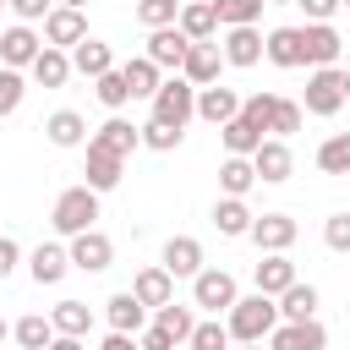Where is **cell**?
I'll list each match as a JSON object with an SVG mask.
<instances>
[{
	"instance_id": "cell-46",
	"label": "cell",
	"mask_w": 350,
	"mask_h": 350,
	"mask_svg": "<svg viewBox=\"0 0 350 350\" xmlns=\"http://www.w3.org/2000/svg\"><path fill=\"white\" fill-rule=\"evenodd\" d=\"M323 241H328V252H350V213H328L323 219Z\"/></svg>"
},
{
	"instance_id": "cell-59",
	"label": "cell",
	"mask_w": 350,
	"mask_h": 350,
	"mask_svg": "<svg viewBox=\"0 0 350 350\" xmlns=\"http://www.w3.org/2000/svg\"><path fill=\"white\" fill-rule=\"evenodd\" d=\"M0 11H5V0H0Z\"/></svg>"
},
{
	"instance_id": "cell-49",
	"label": "cell",
	"mask_w": 350,
	"mask_h": 350,
	"mask_svg": "<svg viewBox=\"0 0 350 350\" xmlns=\"http://www.w3.org/2000/svg\"><path fill=\"white\" fill-rule=\"evenodd\" d=\"M301 11H306V22H334V11H339V0H295Z\"/></svg>"
},
{
	"instance_id": "cell-1",
	"label": "cell",
	"mask_w": 350,
	"mask_h": 350,
	"mask_svg": "<svg viewBox=\"0 0 350 350\" xmlns=\"http://www.w3.org/2000/svg\"><path fill=\"white\" fill-rule=\"evenodd\" d=\"M273 323H279V306H273V295H262V290L235 295V306L224 312V328H230V339H235V345L268 339V334H273Z\"/></svg>"
},
{
	"instance_id": "cell-15",
	"label": "cell",
	"mask_w": 350,
	"mask_h": 350,
	"mask_svg": "<svg viewBox=\"0 0 350 350\" xmlns=\"http://www.w3.org/2000/svg\"><path fill=\"white\" fill-rule=\"evenodd\" d=\"M82 38H88V16H82L77 5H55V11L44 16V44L71 49V44H82Z\"/></svg>"
},
{
	"instance_id": "cell-54",
	"label": "cell",
	"mask_w": 350,
	"mask_h": 350,
	"mask_svg": "<svg viewBox=\"0 0 350 350\" xmlns=\"http://www.w3.org/2000/svg\"><path fill=\"white\" fill-rule=\"evenodd\" d=\"M339 71H345V104H350V66H339Z\"/></svg>"
},
{
	"instance_id": "cell-7",
	"label": "cell",
	"mask_w": 350,
	"mask_h": 350,
	"mask_svg": "<svg viewBox=\"0 0 350 350\" xmlns=\"http://www.w3.org/2000/svg\"><path fill=\"white\" fill-rule=\"evenodd\" d=\"M38 49H44V33H38L33 22H11V27L0 33V66H11V71H27Z\"/></svg>"
},
{
	"instance_id": "cell-36",
	"label": "cell",
	"mask_w": 350,
	"mask_h": 350,
	"mask_svg": "<svg viewBox=\"0 0 350 350\" xmlns=\"http://www.w3.org/2000/svg\"><path fill=\"white\" fill-rule=\"evenodd\" d=\"M11 339H16L22 350H44V345L55 339V323H49L44 312H27V317H16V323H11Z\"/></svg>"
},
{
	"instance_id": "cell-19",
	"label": "cell",
	"mask_w": 350,
	"mask_h": 350,
	"mask_svg": "<svg viewBox=\"0 0 350 350\" xmlns=\"http://www.w3.org/2000/svg\"><path fill=\"white\" fill-rule=\"evenodd\" d=\"M104 317H109V328H115V334H142L153 312H148V306H142L131 290H115V295L104 301Z\"/></svg>"
},
{
	"instance_id": "cell-3",
	"label": "cell",
	"mask_w": 350,
	"mask_h": 350,
	"mask_svg": "<svg viewBox=\"0 0 350 350\" xmlns=\"http://www.w3.org/2000/svg\"><path fill=\"white\" fill-rule=\"evenodd\" d=\"M153 120H170V126H186V120H197V88L175 71V77H164L159 88H153Z\"/></svg>"
},
{
	"instance_id": "cell-35",
	"label": "cell",
	"mask_w": 350,
	"mask_h": 350,
	"mask_svg": "<svg viewBox=\"0 0 350 350\" xmlns=\"http://www.w3.org/2000/svg\"><path fill=\"white\" fill-rule=\"evenodd\" d=\"M93 93H98V104H104L109 115H120V109L131 104V88H126V71H120V66H109L104 77H93Z\"/></svg>"
},
{
	"instance_id": "cell-21",
	"label": "cell",
	"mask_w": 350,
	"mask_h": 350,
	"mask_svg": "<svg viewBox=\"0 0 350 350\" xmlns=\"http://www.w3.org/2000/svg\"><path fill=\"white\" fill-rule=\"evenodd\" d=\"M219 66H224V55H219V44L208 38V44H191V49H186L180 77H186L191 88H208V82H219Z\"/></svg>"
},
{
	"instance_id": "cell-53",
	"label": "cell",
	"mask_w": 350,
	"mask_h": 350,
	"mask_svg": "<svg viewBox=\"0 0 350 350\" xmlns=\"http://www.w3.org/2000/svg\"><path fill=\"white\" fill-rule=\"evenodd\" d=\"M5 339H11V323H5V317H0V345H5Z\"/></svg>"
},
{
	"instance_id": "cell-18",
	"label": "cell",
	"mask_w": 350,
	"mask_h": 350,
	"mask_svg": "<svg viewBox=\"0 0 350 350\" xmlns=\"http://www.w3.org/2000/svg\"><path fill=\"white\" fill-rule=\"evenodd\" d=\"M262 60H273L279 71L306 66V55H301V27H268V33H262Z\"/></svg>"
},
{
	"instance_id": "cell-29",
	"label": "cell",
	"mask_w": 350,
	"mask_h": 350,
	"mask_svg": "<svg viewBox=\"0 0 350 350\" xmlns=\"http://www.w3.org/2000/svg\"><path fill=\"white\" fill-rule=\"evenodd\" d=\"M273 306H279V323H301V317H317V284H290V290H279L273 295Z\"/></svg>"
},
{
	"instance_id": "cell-47",
	"label": "cell",
	"mask_w": 350,
	"mask_h": 350,
	"mask_svg": "<svg viewBox=\"0 0 350 350\" xmlns=\"http://www.w3.org/2000/svg\"><path fill=\"white\" fill-rule=\"evenodd\" d=\"M5 5L16 11V22H44L55 11V0H5Z\"/></svg>"
},
{
	"instance_id": "cell-5",
	"label": "cell",
	"mask_w": 350,
	"mask_h": 350,
	"mask_svg": "<svg viewBox=\"0 0 350 350\" xmlns=\"http://www.w3.org/2000/svg\"><path fill=\"white\" fill-rule=\"evenodd\" d=\"M235 273H224V268H197L191 273V306H202V312H230L235 306Z\"/></svg>"
},
{
	"instance_id": "cell-28",
	"label": "cell",
	"mask_w": 350,
	"mask_h": 350,
	"mask_svg": "<svg viewBox=\"0 0 350 350\" xmlns=\"http://www.w3.org/2000/svg\"><path fill=\"white\" fill-rule=\"evenodd\" d=\"M252 219H257V213L246 208V197H219V202H213V230L230 235V241H241V235L252 230Z\"/></svg>"
},
{
	"instance_id": "cell-12",
	"label": "cell",
	"mask_w": 350,
	"mask_h": 350,
	"mask_svg": "<svg viewBox=\"0 0 350 350\" xmlns=\"http://www.w3.org/2000/svg\"><path fill=\"white\" fill-rule=\"evenodd\" d=\"M186 49H191V38H186V33L170 22V27H153V33H148V49H142V55H148L159 71H180Z\"/></svg>"
},
{
	"instance_id": "cell-39",
	"label": "cell",
	"mask_w": 350,
	"mask_h": 350,
	"mask_svg": "<svg viewBox=\"0 0 350 350\" xmlns=\"http://www.w3.org/2000/svg\"><path fill=\"white\" fill-rule=\"evenodd\" d=\"M317 170H323V175H350V131H334V137L317 148Z\"/></svg>"
},
{
	"instance_id": "cell-22",
	"label": "cell",
	"mask_w": 350,
	"mask_h": 350,
	"mask_svg": "<svg viewBox=\"0 0 350 350\" xmlns=\"http://www.w3.org/2000/svg\"><path fill=\"white\" fill-rule=\"evenodd\" d=\"M27 77H33L38 88H66V82H71V49H55V44H44V49L33 55Z\"/></svg>"
},
{
	"instance_id": "cell-44",
	"label": "cell",
	"mask_w": 350,
	"mask_h": 350,
	"mask_svg": "<svg viewBox=\"0 0 350 350\" xmlns=\"http://www.w3.org/2000/svg\"><path fill=\"white\" fill-rule=\"evenodd\" d=\"M22 98H27V77L11 71V66H0V115H16Z\"/></svg>"
},
{
	"instance_id": "cell-55",
	"label": "cell",
	"mask_w": 350,
	"mask_h": 350,
	"mask_svg": "<svg viewBox=\"0 0 350 350\" xmlns=\"http://www.w3.org/2000/svg\"><path fill=\"white\" fill-rule=\"evenodd\" d=\"M55 5H77V11H82V5H88V0H55Z\"/></svg>"
},
{
	"instance_id": "cell-34",
	"label": "cell",
	"mask_w": 350,
	"mask_h": 350,
	"mask_svg": "<svg viewBox=\"0 0 350 350\" xmlns=\"http://www.w3.org/2000/svg\"><path fill=\"white\" fill-rule=\"evenodd\" d=\"M120 71H126V88H131V98H153V88L164 82V71H159L148 55H131Z\"/></svg>"
},
{
	"instance_id": "cell-24",
	"label": "cell",
	"mask_w": 350,
	"mask_h": 350,
	"mask_svg": "<svg viewBox=\"0 0 350 350\" xmlns=\"http://www.w3.org/2000/svg\"><path fill=\"white\" fill-rule=\"evenodd\" d=\"M82 175H88L82 186H93V191L104 197V191H115V186H120L126 159H115V153H104V148H93V142H88V164H82Z\"/></svg>"
},
{
	"instance_id": "cell-56",
	"label": "cell",
	"mask_w": 350,
	"mask_h": 350,
	"mask_svg": "<svg viewBox=\"0 0 350 350\" xmlns=\"http://www.w3.org/2000/svg\"><path fill=\"white\" fill-rule=\"evenodd\" d=\"M262 5H295V0H262Z\"/></svg>"
},
{
	"instance_id": "cell-4",
	"label": "cell",
	"mask_w": 350,
	"mask_h": 350,
	"mask_svg": "<svg viewBox=\"0 0 350 350\" xmlns=\"http://www.w3.org/2000/svg\"><path fill=\"white\" fill-rule=\"evenodd\" d=\"M301 109L306 115H339L345 109V71L339 66H312L306 93H301Z\"/></svg>"
},
{
	"instance_id": "cell-11",
	"label": "cell",
	"mask_w": 350,
	"mask_h": 350,
	"mask_svg": "<svg viewBox=\"0 0 350 350\" xmlns=\"http://www.w3.org/2000/svg\"><path fill=\"white\" fill-rule=\"evenodd\" d=\"M252 170H257V180H268V186L290 180V170H295L290 142H284V137H262V142H257V153H252Z\"/></svg>"
},
{
	"instance_id": "cell-57",
	"label": "cell",
	"mask_w": 350,
	"mask_h": 350,
	"mask_svg": "<svg viewBox=\"0 0 350 350\" xmlns=\"http://www.w3.org/2000/svg\"><path fill=\"white\" fill-rule=\"evenodd\" d=\"M241 350H262V339H252V345H241Z\"/></svg>"
},
{
	"instance_id": "cell-6",
	"label": "cell",
	"mask_w": 350,
	"mask_h": 350,
	"mask_svg": "<svg viewBox=\"0 0 350 350\" xmlns=\"http://www.w3.org/2000/svg\"><path fill=\"white\" fill-rule=\"evenodd\" d=\"M66 252H71V268H82V273H104L109 262H115V241L93 224V230H82V235H71L66 241Z\"/></svg>"
},
{
	"instance_id": "cell-45",
	"label": "cell",
	"mask_w": 350,
	"mask_h": 350,
	"mask_svg": "<svg viewBox=\"0 0 350 350\" xmlns=\"http://www.w3.org/2000/svg\"><path fill=\"white\" fill-rule=\"evenodd\" d=\"M268 115H273V93H246L241 98V120H252L257 131H268Z\"/></svg>"
},
{
	"instance_id": "cell-58",
	"label": "cell",
	"mask_w": 350,
	"mask_h": 350,
	"mask_svg": "<svg viewBox=\"0 0 350 350\" xmlns=\"http://www.w3.org/2000/svg\"><path fill=\"white\" fill-rule=\"evenodd\" d=\"M339 5H345V11H350V0H339Z\"/></svg>"
},
{
	"instance_id": "cell-17",
	"label": "cell",
	"mask_w": 350,
	"mask_h": 350,
	"mask_svg": "<svg viewBox=\"0 0 350 350\" xmlns=\"http://www.w3.org/2000/svg\"><path fill=\"white\" fill-rule=\"evenodd\" d=\"M159 268H164L170 279H191V273L202 268V241H197V235H170Z\"/></svg>"
},
{
	"instance_id": "cell-8",
	"label": "cell",
	"mask_w": 350,
	"mask_h": 350,
	"mask_svg": "<svg viewBox=\"0 0 350 350\" xmlns=\"http://www.w3.org/2000/svg\"><path fill=\"white\" fill-rule=\"evenodd\" d=\"M295 235H301V224H295L290 213H257L252 230H246V241H252L257 252H290Z\"/></svg>"
},
{
	"instance_id": "cell-30",
	"label": "cell",
	"mask_w": 350,
	"mask_h": 350,
	"mask_svg": "<svg viewBox=\"0 0 350 350\" xmlns=\"http://www.w3.org/2000/svg\"><path fill=\"white\" fill-rule=\"evenodd\" d=\"M44 137H49L55 148H82V142H88V120H82L77 109H55V115L44 120Z\"/></svg>"
},
{
	"instance_id": "cell-38",
	"label": "cell",
	"mask_w": 350,
	"mask_h": 350,
	"mask_svg": "<svg viewBox=\"0 0 350 350\" xmlns=\"http://www.w3.org/2000/svg\"><path fill=\"white\" fill-rule=\"evenodd\" d=\"M153 323H159L164 334H175V345H186V334L197 328L191 306H180V301H164V306H153Z\"/></svg>"
},
{
	"instance_id": "cell-32",
	"label": "cell",
	"mask_w": 350,
	"mask_h": 350,
	"mask_svg": "<svg viewBox=\"0 0 350 350\" xmlns=\"http://www.w3.org/2000/svg\"><path fill=\"white\" fill-rule=\"evenodd\" d=\"M257 186V170H252V159H241V153H224V164H219V191L224 197H246Z\"/></svg>"
},
{
	"instance_id": "cell-2",
	"label": "cell",
	"mask_w": 350,
	"mask_h": 350,
	"mask_svg": "<svg viewBox=\"0 0 350 350\" xmlns=\"http://www.w3.org/2000/svg\"><path fill=\"white\" fill-rule=\"evenodd\" d=\"M93 219H98V191L93 186H66L60 197H55V208H49V224H55V235H82V230H93Z\"/></svg>"
},
{
	"instance_id": "cell-10",
	"label": "cell",
	"mask_w": 350,
	"mask_h": 350,
	"mask_svg": "<svg viewBox=\"0 0 350 350\" xmlns=\"http://www.w3.org/2000/svg\"><path fill=\"white\" fill-rule=\"evenodd\" d=\"M301 55H306V66H339L345 38L334 33V22H306L301 27Z\"/></svg>"
},
{
	"instance_id": "cell-33",
	"label": "cell",
	"mask_w": 350,
	"mask_h": 350,
	"mask_svg": "<svg viewBox=\"0 0 350 350\" xmlns=\"http://www.w3.org/2000/svg\"><path fill=\"white\" fill-rule=\"evenodd\" d=\"M219 142H224V153H241V159H252V153H257V142H262V131H257L252 120L230 115V120L219 126Z\"/></svg>"
},
{
	"instance_id": "cell-31",
	"label": "cell",
	"mask_w": 350,
	"mask_h": 350,
	"mask_svg": "<svg viewBox=\"0 0 350 350\" xmlns=\"http://www.w3.org/2000/svg\"><path fill=\"white\" fill-rule=\"evenodd\" d=\"M49 323H55V334H71V339H88V328H93V306L88 301H55V312H49Z\"/></svg>"
},
{
	"instance_id": "cell-37",
	"label": "cell",
	"mask_w": 350,
	"mask_h": 350,
	"mask_svg": "<svg viewBox=\"0 0 350 350\" xmlns=\"http://www.w3.org/2000/svg\"><path fill=\"white\" fill-rule=\"evenodd\" d=\"M219 27H257L262 22V0H213Z\"/></svg>"
},
{
	"instance_id": "cell-20",
	"label": "cell",
	"mask_w": 350,
	"mask_h": 350,
	"mask_svg": "<svg viewBox=\"0 0 350 350\" xmlns=\"http://www.w3.org/2000/svg\"><path fill=\"white\" fill-rule=\"evenodd\" d=\"M175 27H180L191 44H208V38H219V16H213V0H180V16H175Z\"/></svg>"
},
{
	"instance_id": "cell-27",
	"label": "cell",
	"mask_w": 350,
	"mask_h": 350,
	"mask_svg": "<svg viewBox=\"0 0 350 350\" xmlns=\"http://www.w3.org/2000/svg\"><path fill=\"white\" fill-rule=\"evenodd\" d=\"M131 295L153 312V306H164V301H175V279L153 262V268H137V279H131Z\"/></svg>"
},
{
	"instance_id": "cell-9",
	"label": "cell",
	"mask_w": 350,
	"mask_h": 350,
	"mask_svg": "<svg viewBox=\"0 0 350 350\" xmlns=\"http://www.w3.org/2000/svg\"><path fill=\"white\" fill-rule=\"evenodd\" d=\"M268 350H328V328L317 317H301V323H273V334L262 339Z\"/></svg>"
},
{
	"instance_id": "cell-26",
	"label": "cell",
	"mask_w": 350,
	"mask_h": 350,
	"mask_svg": "<svg viewBox=\"0 0 350 350\" xmlns=\"http://www.w3.org/2000/svg\"><path fill=\"white\" fill-rule=\"evenodd\" d=\"M252 279H257V290H262V295H279V290H290V284H295V262H290L284 252H262V262L252 268Z\"/></svg>"
},
{
	"instance_id": "cell-16",
	"label": "cell",
	"mask_w": 350,
	"mask_h": 350,
	"mask_svg": "<svg viewBox=\"0 0 350 350\" xmlns=\"http://www.w3.org/2000/svg\"><path fill=\"white\" fill-rule=\"evenodd\" d=\"M224 38H219V55H224V66H257L262 60V33L257 27H219Z\"/></svg>"
},
{
	"instance_id": "cell-13",
	"label": "cell",
	"mask_w": 350,
	"mask_h": 350,
	"mask_svg": "<svg viewBox=\"0 0 350 350\" xmlns=\"http://www.w3.org/2000/svg\"><path fill=\"white\" fill-rule=\"evenodd\" d=\"M88 142H93V148H104V153H115V159H131V153L142 148V126H131L126 115H109Z\"/></svg>"
},
{
	"instance_id": "cell-43",
	"label": "cell",
	"mask_w": 350,
	"mask_h": 350,
	"mask_svg": "<svg viewBox=\"0 0 350 350\" xmlns=\"http://www.w3.org/2000/svg\"><path fill=\"white\" fill-rule=\"evenodd\" d=\"M180 16V0H137V22L153 33V27H170Z\"/></svg>"
},
{
	"instance_id": "cell-52",
	"label": "cell",
	"mask_w": 350,
	"mask_h": 350,
	"mask_svg": "<svg viewBox=\"0 0 350 350\" xmlns=\"http://www.w3.org/2000/svg\"><path fill=\"white\" fill-rule=\"evenodd\" d=\"M44 350H88V345H82V339H71V334H55Z\"/></svg>"
},
{
	"instance_id": "cell-51",
	"label": "cell",
	"mask_w": 350,
	"mask_h": 350,
	"mask_svg": "<svg viewBox=\"0 0 350 350\" xmlns=\"http://www.w3.org/2000/svg\"><path fill=\"white\" fill-rule=\"evenodd\" d=\"M98 350H142V345H137V334H115V328H109Z\"/></svg>"
},
{
	"instance_id": "cell-14",
	"label": "cell",
	"mask_w": 350,
	"mask_h": 350,
	"mask_svg": "<svg viewBox=\"0 0 350 350\" xmlns=\"http://www.w3.org/2000/svg\"><path fill=\"white\" fill-rule=\"evenodd\" d=\"M27 273H33V284H60V279L71 273V252H66L60 241H38V246L27 252Z\"/></svg>"
},
{
	"instance_id": "cell-23",
	"label": "cell",
	"mask_w": 350,
	"mask_h": 350,
	"mask_svg": "<svg viewBox=\"0 0 350 350\" xmlns=\"http://www.w3.org/2000/svg\"><path fill=\"white\" fill-rule=\"evenodd\" d=\"M230 115H241V93H235V88H219V82L197 88V120H208V126H224Z\"/></svg>"
},
{
	"instance_id": "cell-50",
	"label": "cell",
	"mask_w": 350,
	"mask_h": 350,
	"mask_svg": "<svg viewBox=\"0 0 350 350\" xmlns=\"http://www.w3.org/2000/svg\"><path fill=\"white\" fill-rule=\"evenodd\" d=\"M16 262H22V246H16L11 235H0V279H11V273H16Z\"/></svg>"
},
{
	"instance_id": "cell-25",
	"label": "cell",
	"mask_w": 350,
	"mask_h": 350,
	"mask_svg": "<svg viewBox=\"0 0 350 350\" xmlns=\"http://www.w3.org/2000/svg\"><path fill=\"white\" fill-rule=\"evenodd\" d=\"M109 66H115V49H109L104 38H82V44H71V71H77V77L93 82V77H104Z\"/></svg>"
},
{
	"instance_id": "cell-40",
	"label": "cell",
	"mask_w": 350,
	"mask_h": 350,
	"mask_svg": "<svg viewBox=\"0 0 350 350\" xmlns=\"http://www.w3.org/2000/svg\"><path fill=\"white\" fill-rule=\"evenodd\" d=\"M301 120H306V109H301L295 98H279V93H273V115H268V131L290 142V137L301 131Z\"/></svg>"
},
{
	"instance_id": "cell-42",
	"label": "cell",
	"mask_w": 350,
	"mask_h": 350,
	"mask_svg": "<svg viewBox=\"0 0 350 350\" xmlns=\"http://www.w3.org/2000/svg\"><path fill=\"white\" fill-rule=\"evenodd\" d=\"M186 345H191V350H230L235 339H230V328H224L219 317H208V323H197V328L186 334Z\"/></svg>"
},
{
	"instance_id": "cell-41",
	"label": "cell",
	"mask_w": 350,
	"mask_h": 350,
	"mask_svg": "<svg viewBox=\"0 0 350 350\" xmlns=\"http://www.w3.org/2000/svg\"><path fill=\"white\" fill-rule=\"evenodd\" d=\"M180 137H186V126H170V120H148L142 126V148H153V153H175Z\"/></svg>"
},
{
	"instance_id": "cell-48",
	"label": "cell",
	"mask_w": 350,
	"mask_h": 350,
	"mask_svg": "<svg viewBox=\"0 0 350 350\" xmlns=\"http://www.w3.org/2000/svg\"><path fill=\"white\" fill-rule=\"evenodd\" d=\"M137 345H142V350H175V334H164L159 323H148V328L137 334Z\"/></svg>"
}]
</instances>
